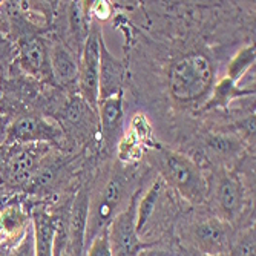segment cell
I'll return each mask as SVG.
<instances>
[{"instance_id": "obj_1", "label": "cell", "mask_w": 256, "mask_h": 256, "mask_svg": "<svg viewBox=\"0 0 256 256\" xmlns=\"http://www.w3.org/2000/svg\"><path fill=\"white\" fill-rule=\"evenodd\" d=\"M150 161L161 180L174 188L182 198L190 202H201L208 192L206 178L196 162L175 150L158 149L150 155Z\"/></svg>"}, {"instance_id": "obj_2", "label": "cell", "mask_w": 256, "mask_h": 256, "mask_svg": "<svg viewBox=\"0 0 256 256\" xmlns=\"http://www.w3.org/2000/svg\"><path fill=\"white\" fill-rule=\"evenodd\" d=\"M214 68L202 54H188L175 62L169 71L170 96L181 103L202 98L212 88Z\"/></svg>"}, {"instance_id": "obj_3", "label": "cell", "mask_w": 256, "mask_h": 256, "mask_svg": "<svg viewBox=\"0 0 256 256\" xmlns=\"http://www.w3.org/2000/svg\"><path fill=\"white\" fill-rule=\"evenodd\" d=\"M126 180L123 175L115 174L103 190L88 202V216H86V230H84V247L94 240L98 234L106 230L110 221L122 210V202L126 195Z\"/></svg>"}, {"instance_id": "obj_4", "label": "cell", "mask_w": 256, "mask_h": 256, "mask_svg": "<svg viewBox=\"0 0 256 256\" xmlns=\"http://www.w3.org/2000/svg\"><path fill=\"white\" fill-rule=\"evenodd\" d=\"M11 150L2 160V176L14 188L30 186L37 172L46 164L50 156V144L31 143V144H12Z\"/></svg>"}, {"instance_id": "obj_5", "label": "cell", "mask_w": 256, "mask_h": 256, "mask_svg": "<svg viewBox=\"0 0 256 256\" xmlns=\"http://www.w3.org/2000/svg\"><path fill=\"white\" fill-rule=\"evenodd\" d=\"M64 136L58 123H52L38 114H23L10 124L5 144L58 143Z\"/></svg>"}, {"instance_id": "obj_6", "label": "cell", "mask_w": 256, "mask_h": 256, "mask_svg": "<svg viewBox=\"0 0 256 256\" xmlns=\"http://www.w3.org/2000/svg\"><path fill=\"white\" fill-rule=\"evenodd\" d=\"M100 42L102 31L94 25L83 44L80 54L78 72V96L94 109L98 104V69H100Z\"/></svg>"}, {"instance_id": "obj_7", "label": "cell", "mask_w": 256, "mask_h": 256, "mask_svg": "<svg viewBox=\"0 0 256 256\" xmlns=\"http://www.w3.org/2000/svg\"><path fill=\"white\" fill-rule=\"evenodd\" d=\"M138 196L140 192L110 221L108 227V236H109L112 256H136L138 252L143 248V242L140 241V235L136 232Z\"/></svg>"}, {"instance_id": "obj_8", "label": "cell", "mask_w": 256, "mask_h": 256, "mask_svg": "<svg viewBox=\"0 0 256 256\" xmlns=\"http://www.w3.org/2000/svg\"><path fill=\"white\" fill-rule=\"evenodd\" d=\"M215 201L216 218L232 224L235 222L244 212L246 207V189L240 175L230 170H222L216 175L212 188Z\"/></svg>"}, {"instance_id": "obj_9", "label": "cell", "mask_w": 256, "mask_h": 256, "mask_svg": "<svg viewBox=\"0 0 256 256\" xmlns=\"http://www.w3.org/2000/svg\"><path fill=\"white\" fill-rule=\"evenodd\" d=\"M230 224L216 216H204L192 222L189 238L192 246L204 256H222L228 253L232 241Z\"/></svg>"}, {"instance_id": "obj_10", "label": "cell", "mask_w": 256, "mask_h": 256, "mask_svg": "<svg viewBox=\"0 0 256 256\" xmlns=\"http://www.w3.org/2000/svg\"><path fill=\"white\" fill-rule=\"evenodd\" d=\"M58 126L63 134L72 135L76 140H86L98 126L97 109L88 104L78 94L71 96L60 109Z\"/></svg>"}, {"instance_id": "obj_11", "label": "cell", "mask_w": 256, "mask_h": 256, "mask_svg": "<svg viewBox=\"0 0 256 256\" xmlns=\"http://www.w3.org/2000/svg\"><path fill=\"white\" fill-rule=\"evenodd\" d=\"M32 226V220L20 198L0 200V246L12 248Z\"/></svg>"}, {"instance_id": "obj_12", "label": "cell", "mask_w": 256, "mask_h": 256, "mask_svg": "<svg viewBox=\"0 0 256 256\" xmlns=\"http://www.w3.org/2000/svg\"><path fill=\"white\" fill-rule=\"evenodd\" d=\"M18 66L28 76L42 80L52 82L50 46L38 37H25L18 43Z\"/></svg>"}, {"instance_id": "obj_13", "label": "cell", "mask_w": 256, "mask_h": 256, "mask_svg": "<svg viewBox=\"0 0 256 256\" xmlns=\"http://www.w3.org/2000/svg\"><path fill=\"white\" fill-rule=\"evenodd\" d=\"M50 60L54 83L66 89H77L80 72V57H77V52H72L64 43L57 42L50 46Z\"/></svg>"}, {"instance_id": "obj_14", "label": "cell", "mask_w": 256, "mask_h": 256, "mask_svg": "<svg viewBox=\"0 0 256 256\" xmlns=\"http://www.w3.org/2000/svg\"><path fill=\"white\" fill-rule=\"evenodd\" d=\"M124 77V68L122 62L115 57L104 44L102 37L100 42V69H98V102L120 96Z\"/></svg>"}, {"instance_id": "obj_15", "label": "cell", "mask_w": 256, "mask_h": 256, "mask_svg": "<svg viewBox=\"0 0 256 256\" xmlns=\"http://www.w3.org/2000/svg\"><path fill=\"white\" fill-rule=\"evenodd\" d=\"M98 124L103 135V143L106 148H112L118 142L123 126V96H114L100 100L97 104Z\"/></svg>"}, {"instance_id": "obj_16", "label": "cell", "mask_w": 256, "mask_h": 256, "mask_svg": "<svg viewBox=\"0 0 256 256\" xmlns=\"http://www.w3.org/2000/svg\"><path fill=\"white\" fill-rule=\"evenodd\" d=\"M31 220L34 232V256H54V240L60 218L40 210L34 212Z\"/></svg>"}, {"instance_id": "obj_17", "label": "cell", "mask_w": 256, "mask_h": 256, "mask_svg": "<svg viewBox=\"0 0 256 256\" xmlns=\"http://www.w3.org/2000/svg\"><path fill=\"white\" fill-rule=\"evenodd\" d=\"M69 31L76 42L77 50L82 52L83 44L89 36V20L86 11V2H72L69 5Z\"/></svg>"}, {"instance_id": "obj_18", "label": "cell", "mask_w": 256, "mask_h": 256, "mask_svg": "<svg viewBox=\"0 0 256 256\" xmlns=\"http://www.w3.org/2000/svg\"><path fill=\"white\" fill-rule=\"evenodd\" d=\"M161 180L155 181L149 190L142 196L140 202H136V232L138 235L142 234L143 228L146 227L148 221L150 220L154 210H155V206L158 202V198H160V194H161Z\"/></svg>"}, {"instance_id": "obj_19", "label": "cell", "mask_w": 256, "mask_h": 256, "mask_svg": "<svg viewBox=\"0 0 256 256\" xmlns=\"http://www.w3.org/2000/svg\"><path fill=\"white\" fill-rule=\"evenodd\" d=\"M254 226H248L242 228L240 234L232 236L227 256H254Z\"/></svg>"}, {"instance_id": "obj_20", "label": "cell", "mask_w": 256, "mask_h": 256, "mask_svg": "<svg viewBox=\"0 0 256 256\" xmlns=\"http://www.w3.org/2000/svg\"><path fill=\"white\" fill-rule=\"evenodd\" d=\"M253 63H254V46L250 44V46H247V48H244L242 51H240L234 57V60L230 62L228 71H227V78L235 84L246 74L247 69L252 68Z\"/></svg>"}, {"instance_id": "obj_21", "label": "cell", "mask_w": 256, "mask_h": 256, "mask_svg": "<svg viewBox=\"0 0 256 256\" xmlns=\"http://www.w3.org/2000/svg\"><path fill=\"white\" fill-rule=\"evenodd\" d=\"M207 146L212 154L222 156V158H232L235 154L240 152V143L234 136H227L222 134H214L207 138Z\"/></svg>"}, {"instance_id": "obj_22", "label": "cell", "mask_w": 256, "mask_h": 256, "mask_svg": "<svg viewBox=\"0 0 256 256\" xmlns=\"http://www.w3.org/2000/svg\"><path fill=\"white\" fill-rule=\"evenodd\" d=\"M246 94H250V96H252V94H254V92L236 90L235 84L232 83L228 78H226V80H222V82L218 84V88H216V90H215V98L212 100V103H208V106H214V104L222 106V104L228 103V100H232L234 97H236V96H246Z\"/></svg>"}, {"instance_id": "obj_23", "label": "cell", "mask_w": 256, "mask_h": 256, "mask_svg": "<svg viewBox=\"0 0 256 256\" xmlns=\"http://www.w3.org/2000/svg\"><path fill=\"white\" fill-rule=\"evenodd\" d=\"M86 256H112L110 246H109V236L108 228L98 234L86 247Z\"/></svg>"}, {"instance_id": "obj_24", "label": "cell", "mask_w": 256, "mask_h": 256, "mask_svg": "<svg viewBox=\"0 0 256 256\" xmlns=\"http://www.w3.org/2000/svg\"><path fill=\"white\" fill-rule=\"evenodd\" d=\"M8 256H34V232H32V226L28 230V234L23 236V240L17 246L10 248Z\"/></svg>"}, {"instance_id": "obj_25", "label": "cell", "mask_w": 256, "mask_h": 256, "mask_svg": "<svg viewBox=\"0 0 256 256\" xmlns=\"http://www.w3.org/2000/svg\"><path fill=\"white\" fill-rule=\"evenodd\" d=\"M136 256H169V253L161 248H142Z\"/></svg>"}, {"instance_id": "obj_26", "label": "cell", "mask_w": 256, "mask_h": 256, "mask_svg": "<svg viewBox=\"0 0 256 256\" xmlns=\"http://www.w3.org/2000/svg\"><path fill=\"white\" fill-rule=\"evenodd\" d=\"M63 256H76V254H72V253H71V252H68V250H66V252H64V254H63Z\"/></svg>"}, {"instance_id": "obj_27", "label": "cell", "mask_w": 256, "mask_h": 256, "mask_svg": "<svg viewBox=\"0 0 256 256\" xmlns=\"http://www.w3.org/2000/svg\"><path fill=\"white\" fill-rule=\"evenodd\" d=\"M201 256H204V254H201ZM222 256H227V254H222Z\"/></svg>"}]
</instances>
